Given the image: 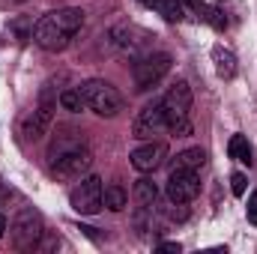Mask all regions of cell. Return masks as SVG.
I'll use <instances>...</instances> for the list:
<instances>
[{
  "label": "cell",
  "mask_w": 257,
  "mask_h": 254,
  "mask_svg": "<svg viewBox=\"0 0 257 254\" xmlns=\"http://www.w3.org/2000/svg\"><path fill=\"white\" fill-rule=\"evenodd\" d=\"M165 156H168L165 144H144V147H138L132 153V168L141 171V174H150V171H156L165 162Z\"/></svg>",
  "instance_id": "8fae6325"
},
{
  "label": "cell",
  "mask_w": 257,
  "mask_h": 254,
  "mask_svg": "<svg viewBox=\"0 0 257 254\" xmlns=\"http://www.w3.org/2000/svg\"><path fill=\"white\" fill-rule=\"evenodd\" d=\"M227 153H230V159H236V162H242V165H251V162H254V159H251V144H248L245 135H233L230 144H227Z\"/></svg>",
  "instance_id": "9a60e30c"
},
{
  "label": "cell",
  "mask_w": 257,
  "mask_h": 254,
  "mask_svg": "<svg viewBox=\"0 0 257 254\" xmlns=\"http://www.w3.org/2000/svg\"><path fill=\"white\" fill-rule=\"evenodd\" d=\"M60 105H63L66 111H81V108H84L81 90H63V93H60Z\"/></svg>",
  "instance_id": "ac0fdd59"
},
{
  "label": "cell",
  "mask_w": 257,
  "mask_h": 254,
  "mask_svg": "<svg viewBox=\"0 0 257 254\" xmlns=\"http://www.w3.org/2000/svg\"><path fill=\"white\" fill-rule=\"evenodd\" d=\"M212 60H215L218 78H233V75H236V57H233V51L215 45V48H212Z\"/></svg>",
  "instance_id": "4fadbf2b"
},
{
  "label": "cell",
  "mask_w": 257,
  "mask_h": 254,
  "mask_svg": "<svg viewBox=\"0 0 257 254\" xmlns=\"http://www.w3.org/2000/svg\"><path fill=\"white\" fill-rule=\"evenodd\" d=\"M162 111H165V123L177 138L192 135V87L189 81H177L165 99H162Z\"/></svg>",
  "instance_id": "7a4b0ae2"
},
{
  "label": "cell",
  "mask_w": 257,
  "mask_h": 254,
  "mask_svg": "<svg viewBox=\"0 0 257 254\" xmlns=\"http://www.w3.org/2000/svg\"><path fill=\"white\" fill-rule=\"evenodd\" d=\"M245 183H248V180H245V174H233V177H230V189H233L236 197H242V194H245Z\"/></svg>",
  "instance_id": "d6986e66"
},
{
  "label": "cell",
  "mask_w": 257,
  "mask_h": 254,
  "mask_svg": "<svg viewBox=\"0 0 257 254\" xmlns=\"http://www.w3.org/2000/svg\"><path fill=\"white\" fill-rule=\"evenodd\" d=\"M102 180L99 177H87V180H81V186H75L72 194H69V203H72V209L75 212H81V215H96L99 209H102Z\"/></svg>",
  "instance_id": "52a82bcc"
},
{
  "label": "cell",
  "mask_w": 257,
  "mask_h": 254,
  "mask_svg": "<svg viewBox=\"0 0 257 254\" xmlns=\"http://www.w3.org/2000/svg\"><path fill=\"white\" fill-rule=\"evenodd\" d=\"M39 236H42V215L36 209H21L18 218H15V224H12V242H15V248L18 251H30V248H36Z\"/></svg>",
  "instance_id": "5b68a950"
},
{
  "label": "cell",
  "mask_w": 257,
  "mask_h": 254,
  "mask_svg": "<svg viewBox=\"0 0 257 254\" xmlns=\"http://www.w3.org/2000/svg\"><path fill=\"white\" fill-rule=\"evenodd\" d=\"M200 191V180H197V171H189V168H174L171 177H168V200L174 206H183L197 197Z\"/></svg>",
  "instance_id": "ba28073f"
},
{
  "label": "cell",
  "mask_w": 257,
  "mask_h": 254,
  "mask_svg": "<svg viewBox=\"0 0 257 254\" xmlns=\"http://www.w3.org/2000/svg\"><path fill=\"white\" fill-rule=\"evenodd\" d=\"M3 230H6V218L0 215V239H3Z\"/></svg>",
  "instance_id": "7402d4cb"
},
{
  "label": "cell",
  "mask_w": 257,
  "mask_h": 254,
  "mask_svg": "<svg viewBox=\"0 0 257 254\" xmlns=\"http://www.w3.org/2000/svg\"><path fill=\"white\" fill-rule=\"evenodd\" d=\"M159 251H177V254H180V245H177V242H162V245H159Z\"/></svg>",
  "instance_id": "44dd1931"
},
{
  "label": "cell",
  "mask_w": 257,
  "mask_h": 254,
  "mask_svg": "<svg viewBox=\"0 0 257 254\" xmlns=\"http://www.w3.org/2000/svg\"><path fill=\"white\" fill-rule=\"evenodd\" d=\"M203 165H206V153H203L200 147H192V150H183V153L177 156V165H174V168L197 171V168H203Z\"/></svg>",
  "instance_id": "2e32d148"
},
{
  "label": "cell",
  "mask_w": 257,
  "mask_h": 254,
  "mask_svg": "<svg viewBox=\"0 0 257 254\" xmlns=\"http://www.w3.org/2000/svg\"><path fill=\"white\" fill-rule=\"evenodd\" d=\"M84 24V12L75 6H63L54 12H45L36 24H33V42L45 51H63L72 42V36L81 30Z\"/></svg>",
  "instance_id": "6da1fadb"
},
{
  "label": "cell",
  "mask_w": 257,
  "mask_h": 254,
  "mask_svg": "<svg viewBox=\"0 0 257 254\" xmlns=\"http://www.w3.org/2000/svg\"><path fill=\"white\" fill-rule=\"evenodd\" d=\"M162 129H168L165 123V111H162V102H150L138 111L135 123H132V138L138 141H150L153 135H159Z\"/></svg>",
  "instance_id": "30bf717a"
},
{
  "label": "cell",
  "mask_w": 257,
  "mask_h": 254,
  "mask_svg": "<svg viewBox=\"0 0 257 254\" xmlns=\"http://www.w3.org/2000/svg\"><path fill=\"white\" fill-rule=\"evenodd\" d=\"M156 197H159V189H156L153 180H138L135 183V200H138L141 209H153Z\"/></svg>",
  "instance_id": "5bb4252c"
},
{
  "label": "cell",
  "mask_w": 257,
  "mask_h": 254,
  "mask_svg": "<svg viewBox=\"0 0 257 254\" xmlns=\"http://www.w3.org/2000/svg\"><path fill=\"white\" fill-rule=\"evenodd\" d=\"M144 6H159V0H141Z\"/></svg>",
  "instance_id": "603a6c76"
},
{
  "label": "cell",
  "mask_w": 257,
  "mask_h": 254,
  "mask_svg": "<svg viewBox=\"0 0 257 254\" xmlns=\"http://www.w3.org/2000/svg\"><path fill=\"white\" fill-rule=\"evenodd\" d=\"M90 165H93L90 150L75 147V150L60 153L57 159H51V174H54L57 180H78L81 174H87V171H90Z\"/></svg>",
  "instance_id": "8992f818"
},
{
  "label": "cell",
  "mask_w": 257,
  "mask_h": 254,
  "mask_svg": "<svg viewBox=\"0 0 257 254\" xmlns=\"http://www.w3.org/2000/svg\"><path fill=\"white\" fill-rule=\"evenodd\" d=\"M248 221L257 227V191H251V197H248Z\"/></svg>",
  "instance_id": "ffe728a7"
},
{
  "label": "cell",
  "mask_w": 257,
  "mask_h": 254,
  "mask_svg": "<svg viewBox=\"0 0 257 254\" xmlns=\"http://www.w3.org/2000/svg\"><path fill=\"white\" fill-rule=\"evenodd\" d=\"M81 96H84V105H87L93 114H99V117H117V114L126 108L123 93H120L114 84L102 81V78L84 81V84H81Z\"/></svg>",
  "instance_id": "3957f363"
},
{
  "label": "cell",
  "mask_w": 257,
  "mask_h": 254,
  "mask_svg": "<svg viewBox=\"0 0 257 254\" xmlns=\"http://www.w3.org/2000/svg\"><path fill=\"white\" fill-rule=\"evenodd\" d=\"M111 39H114V45H120V48H138V45H144L150 36H147V30H141V27H132V24H120V27H114L111 30Z\"/></svg>",
  "instance_id": "7c38bea8"
},
{
  "label": "cell",
  "mask_w": 257,
  "mask_h": 254,
  "mask_svg": "<svg viewBox=\"0 0 257 254\" xmlns=\"http://www.w3.org/2000/svg\"><path fill=\"white\" fill-rule=\"evenodd\" d=\"M171 54L168 51H153V54H144L132 63V78H135V90L138 93H147L153 90L168 72H171Z\"/></svg>",
  "instance_id": "277c9868"
},
{
  "label": "cell",
  "mask_w": 257,
  "mask_h": 254,
  "mask_svg": "<svg viewBox=\"0 0 257 254\" xmlns=\"http://www.w3.org/2000/svg\"><path fill=\"white\" fill-rule=\"evenodd\" d=\"M126 200H128V194H126L123 186H108L105 194H102V203H105L111 212H120V209L126 206Z\"/></svg>",
  "instance_id": "e0dca14e"
},
{
  "label": "cell",
  "mask_w": 257,
  "mask_h": 254,
  "mask_svg": "<svg viewBox=\"0 0 257 254\" xmlns=\"http://www.w3.org/2000/svg\"><path fill=\"white\" fill-rule=\"evenodd\" d=\"M51 120H54V99H51V90H45L39 108H36L33 114H27L24 123H21V135H24V141H39V138L48 132Z\"/></svg>",
  "instance_id": "9c48e42d"
}]
</instances>
